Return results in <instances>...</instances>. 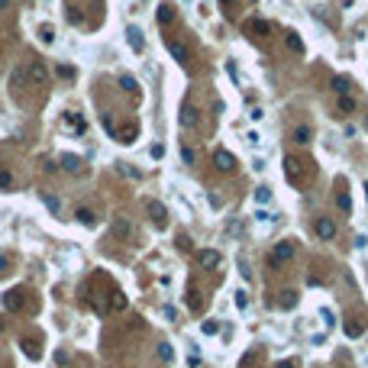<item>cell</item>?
<instances>
[{
	"mask_svg": "<svg viewBox=\"0 0 368 368\" xmlns=\"http://www.w3.org/2000/svg\"><path fill=\"white\" fill-rule=\"evenodd\" d=\"M294 242L291 239H281V242H275V249H271V255H268V265L271 268H281L284 262H291L294 259Z\"/></svg>",
	"mask_w": 368,
	"mask_h": 368,
	"instance_id": "cell-1",
	"label": "cell"
},
{
	"mask_svg": "<svg viewBox=\"0 0 368 368\" xmlns=\"http://www.w3.org/2000/svg\"><path fill=\"white\" fill-rule=\"evenodd\" d=\"M220 252L216 249H200L197 255H194V262H197V268H204V271H213V268H220Z\"/></svg>",
	"mask_w": 368,
	"mask_h": 368,
	"instance_id": "cell-2",
	"label": "cell"
},
{
	"mask_svg": "<svg viewBox=\"0 0 368 368\" xmlns=\"http://www.w3.org/2000/svg\"><path fill=\"white\" fill-rule=\"evenodd\" d=\"M26 78H29V87H42L49 81V71H46V65L42 61H26Z\"/></svg>",
	"mask_w": 368,
	"mask_h": 368,
	"instance_id": "cell-3",
	"label": "cell"
},
{
	"mask_svg": "<svg viewBox=\"0 0 368 368\" xmlns=\"http://www.w3.org/2000/svg\"><path fill=\"white\" fill-rule=\"evenodd\" d=\"M145 210H149V216H152L155 226H165V220H168V210H165V204H159V200H152V197H145Z\"/></svg>",
	"mask_w": 368,
	"mask_h": 368,
	"instance_id": "cell-4",
	"label": "cell"
},
{
	"mask_svg": "<svg viewBox=\"0 0 368 368\" xmlns=\"http://www.w3.org/2000/svg\"><path fill=\"white\" fill-rule=\"evenodd\" d=\"M313 233H317V236H320L323 242H329L333 236H336V223H333L329 216H320V220L313 223Z\"/></svg>",
	"mask_w": 368,
	"mask_h": 368,
	"instance_id": "cell-5",
	"label": "cell"
},
{
	"mask_svg": "<svg viewBox=\"0 0 368 368\" xmlns=\"http://www.w3.org/2000/svg\"><path fill=\"white\" fill-rule=\"evenodd\" d=\"M23 304H26V297H23L20 287H10V291L4 294V307H7V310H23Z\"/></svg>",
	"mask_w": 368,
	"mask_h": 368,
	"instance_id": "cell-6",
	"label": "cell"
},
{
	"mask_svg": "<svg viewBox=\"0 0 368 368\" xmlns=\"http://www.w3.org/2000/svg\"><path fill=\"white\" fill-rule=\"evenodd\" d=\"M126 42H129V49H133V52H142L145 49L142 29H139V26H126Z\"/></svg>",
	"mask_w": 368,
	"mask_h": 368,
	"instance_id": "cell-7",
	"label": "cell"
},
{
	"mask_svg": "<svg viewBox=\"0 0 368 368\" xmlns=\"http://www.w3.org/2000/svg\"><path fill=\"white\" fill-rule=\"evenodd\" d=\"M165 49H168V55L174 58V61H181V65H188V49L181 46V42H174V39H165Z\"/></svg>",
	"mask_w": 368,
	"mask_h": 368,
	"instance_id": "cell-8",
	"label": "cell"
},
{
	"mask_svg": "<svg viewBox=\"0 0 368 368\" xmlns=\"http://www.w3.org/2000/svg\"><path fill=\"white\" fill-rule=\"evenodd\" d=\"M213 165H216L220 171H233V168H236V159H233V152H226V149H216Z\"/></svg>",
	"mask_w": 368,
	"mask_h": 368,
	"instance_id": "cell-9",
	"label": "cell"
},
{
	"mask_svg": "<svg viewBox=\"0 0 368 368\" xmlns=\"http://www.w3.org/2000/svg\"><path fill=\"white\" fill-rule=\"evenodd\" d=\"M245 29L255 32V36H268V32H271V23L268 20H259V16H249V20H245Z\"/></svg>",
	"mask_w": 368,
	"mask_h": 368,
	"instance_id": "cell-10",
	"label": "cell"
},
{
	"mask_svg": "<svg viewBox=\"0 0 368 368\" xmlns=\"http://www.w3.org/2000/svg\"><path fill=\"white\" fill-rule=\"evenodd\" d=\"M113 233H117L120 239H133V223H129L126 216H113Z\"/></svg>",
	"mask_w": 368,
	"mask_h": 368,
	"instance_id": "cell-11",
	"label": "cell"
},
{
	"mask_svg": "<svg viewBox=\"0 0 368 368\" xmlns=\"http://www.w3.org/2000/svg\"><path fill=\"white\" fill-rule=\"evenodd\" d=\"M284 174H287V181H291V184H297V181H301V162H297V159H284Z\"/></svg>",
	"mask_w": 368,
	"mask_h": 368,
	"instance_id": "cell-12",
	"label": "cell"
},
{
	"mask_svg": "<svg viewBox=\"0 0 368 368\" xmlns=\"http://www.w3.org/2000/svg\"><path fill=\"white\" fill-rule=\"evenodd\" d=\"M10 87H29V78H26V65L13 68V75H10Z\"/></svg>",
	"mask_w": 368,
	"mask_h": 368,
	"instance_id": "cell-13",
	"label": "cell"
},
{
	"mask_svg": "<svg viewBox=\"0 0 368 368\" xmlns=\"http://www.w3.org/2000/svg\"><path fill=\"white\" fill-rule=\"evenodd\" d=\"M349 87H352V81H349L346 75H336V78H333V91H336L339 97H346V94H349Z\"/></svg>",
	"mask_w": 368,
	"mask_h": 368,
	"instance_id": "cell-14",
	"label": "cell"
},
{
	"mask_svg": "<svg viewBox=\"0 0 368 368\" xmlns=\"http://www.w3.org/2000/svg\"><path fill=\"white\" fill-rule=\"evenodd\" d=\"M75 216H78V223H81V226H91V230L97 226V216H94V210H87V207H81Z\"/></svg>",
	"mask_w": 368,
	"mask_h": 368,
	"instance_id": "cell-15",
	"label": "cell"
},
{
	"mask_svg": "<svg viewBox=\"0 0 368 368\" xmlns=\"http://www.w3.org/2000/svg\"><path fill=\"white\" fill-rule=\"evenodd\" d=\"M310 139H313V129H310V126H297V129H294V142H297V145H307Z\"/></svg>",
	"mask_w": 368,
	"mask_h": 368,
	"instance_id": "cell-16",
	"label": "cell"
},
{
	"mask_svg": "<svg viewBox=\"0 0 368 368\" xmlns=\"http://www.w3.org/2000/svg\"><path fill=\"white\" fill-rule=\"evenodd\" d=\"M120 142H123V145L136 142V126H133V123H126V126H120Z\"/></svg>",
	"mask_w": 368,
	"mask_h": 368,
	"instance_id": "cell-17",
	"label": "cell"
},
{
	"mask_svg": "<svg viewBox=\"0 0 368 368\" xmlns=\"http://www.w3.org/2000/svg\"><path fill=\"white\" fill-rule=\"evenodd\" d=\"M61 168H65V171H78V168H81V159H78V155H61Z\"/></svg>",
	"mask_w": 368,
	"mask_h": 368,
	"instance_id": "cell-18",
	"label": "cell"
},
{
	"mask_svg": "<svg viewBox=\"0 0 368 368\" xmlns=\"http://www.w3.org/2000/svg\"><path fill=\"white\" fill-rule=\"evenodd\" d=\"M174 20V7L171 4H159V23L165 26V23H171Z\"/></svg>",
	"mask_w": 368,
	"mask_h": 368,
	"instance_id": "cell-19",
	"label": "cell"
},
{
	"mask_svg": "<svg viewBox=\"0 0 368 368\" xmlns=\"http://www.w3.org/2000/svg\"><path fill=\"white\" fill-rule=\"evenodd\" d=\"M120 87H123L126 94H136V91H139V84H136L133 75H120Z\"/></svg>",
	"mask_w": 368,
	"mask_h": 368,
	"instance_id": "cell-20",
	"label": "cell"
},
{
	"mask_svg": "<svg viewBox=\"0 0 368 368\" xmlns=\"http://www.w3.org/2000/svg\"><path fill=\"white\" fill-rule=\"evenodd\" d=\"M284 307V310H294L297 307V291H281V301H278Z\"/></svg>",
	"mask_w": 368,
	"mask_h": 368,
	"instance_id": "cell-21",
	"label": "cell"
},
{
	"mask_svg": "<svg viewBox=\"0 0 368 368\" xmlns=\"http://www.w3.org/2000/svg\"><path fill=\"white\" fill-rule=\"evenodd\" d=\"M65 16H68V23H71V26H81V23H84L81 7H68V10H65Z\"/></svg>",
	"mask_w": 368,
	"mask_h": 368,
	"instance_id": "cell-22",
	"label": "cell"
},
{
	"mask_svg": "<svg viewBox=\"0 0 368 368\" xmlns=\"http://www.w3.org/2000/svg\"><path fill=\"white\" fill-rule=\"evenodd\" d=\"M39 197H42V204H46V207L52 210V213H55V216H58V210H61V207H58V197H52V194H49V191H39Z\"/></svg>",
	"mask_w": 368,
	"mask_h": 368,
	"instance_id": "cell-23",
	"label": "cell"
},
{
	"mask_svg": "<svg viewBox=\"0 0 368 368\" xmlns=\"http://www.w3.org/2000/svg\"><path fill=\"white\" fill-rule=\"evenodd\" d=\"M197 123V110H191V107H184V113H181V126L184 129H191Z\"/></svg>",
	"mask_w": 368,
	"mask_h": 368,
	"instance_id": "cell-24",
	"label": "cell"
},
{
	"mask_svg": "<svg viewBox=\"0 0 368 368\" xmlns=\"http://www.w3.org/2000/svg\"><path fill=\"white\" fill-rule=\"evenodd\" d=\"M39 39L46 42V46H52V42H55V29H52L49 23H42V26H39Z\"/></svg>",
	"mask_w": 368,
	"mask_h": 368,
	"instance_id": "cell-25",
	"label": "cell"
},
{
	"mask_svg": "<svg viewBox=\"0 0 368 368\" xmlns=\"http://www.w3.org/2000/svg\"><path fill=\"white\" fill-rule=\"evenodd\" d=\"M200 291H197V287H191V291H188V307H191V310H200V307H204V297H197Z\"/></svg>",
	"mask_w": 368,
	"mask_h": 368,
	"instance_id": "cell-26",
	"label": "cell"
},
{
	"mask_svg": "<svg viewBox=\"0 0 368 368\" xmlns=\"http://www.w3.org/2000/svg\"><path fill=\"white\" fill-rule=\"evenodd\" d=\"M110 304H113V310H126V294H123V291H113L110 294Z\"/></svg>",
	"mask_w": 368,
	"mask_h": 368,
	"instance_id": "cell-27",
	"label": "cell"
},
{
	"mask_svg": "<svg viewBox=\"0 0 368 368\" xmlns=\"http://www.w3.org/2000/svg\"><path fill=\"white\" fill-rule=\"evenodd\" d=\"M65 123H68V126L75 129V133H84V123L78 120V113H65Z\"/></svg>",
	"mask_w": 368,
	"mask_h": 368,
	"instance_id": "cell-28",
	"label": "cell"
},
{
	"mask_svg": "<svg viewBox=\"0 0 368 368\" xmlns=\"http://www.w3.org/2000/svg\"><path fill=\"white\" fill-rule=\"evenodd\" d=\"M287 49H291V52H304V42H301L297 32H287Z\"/></svg>",
	"mask_w": 368,
	"mask_h": 368,
	"instance_id": "cell-29",
	"label": "cell"
},
{
	"mask_svg": "<svg viewBox=\"0 0 368 368\" xmlns=\"http://www.w3.org/2000/svg\"><path fill=\"white\" fill-rule=\"evenodd\" d=\"M159 358H162V362H174V349L168 343H162L159 346Z\"/></svg>",
	"mask_w": 368,
	"mask_h": 368,
	"instance_id": "cell-30",
	"label": "cell"
},
{
	"mask_svg": "<svg viewBox=\"0 0 368 368\" xmlns=\"http://www.w3.org/2000/svg\"><path fill=\"white\" fill-rule=\"evenodd\" d=\"M55 75L61 78V81H71V78H75V68H71V65H58Z\"/></svg>",
	"mask_w": 368,
	"mask_h": 368,
	"instance_id": "cell-31",
	"label": "cell"
},
{
	"mask_svg": "<svg viewBox=\"0 0 368 368\" xmlns=\"http://www.w3.org/2000/svg\"><path fill=\"white\" fill-rule=\"evenodd\" d=\"M336 204H339V210H343V213H352V197H349V194H339Z\"/></svg>",
	"mask_w": 368,
	"mask_h": 368,
	"instance_id": "cell-32",
	"label": "cell"
},
{
	"mask_svg": "<svg viewBox=\"0 0 368 368\" xmlns=\"http://www.w3.org/2000/svg\"><path fill=\"white\" fill-rule=\"evenodd\" d=\"M352 110H355V100L349 97V94H346V97H339V113H352Z\"/></svg>",
	"mask_w": 368,
	"mask_h": 368,
	"instance_id": "cell-33",
	"label": "cell"
},
{
	"mask_svg": "<svg viewBox=\"0 0 368 368\" xmlns=\"http://www.w3.org/2000/svg\"><path fill=\"white\" fill-rule=\"evenodd\" d=\"M117 168H120L123 174H129V178H142V171H136L133 165H126V162H117Z\"/></svg>",
	"mask_w": 368,
	"mask_h": 368,
	"instance_id": "cell-34",
	"label": "cell"
},
{
	"mask_svg": "<svg viewBox=\"0 0 368 368\" xmlns=\"http://www.w3.org/2000/svg\"><path fill=\"white\" fill-rule=\"evenodd\" d=\"M362 333H365V326H362V323H346V336H362Z\"/></svg>",
	"mask_w": 368,
	"mask_h": 368,
	"instance_id": "cell-35",
	"label": "cell"
},
{
	"mask_svg": "<svg viewBox=\"0 0 368 368\" xmlns=\"http://www.w3.org/2000/svg\"><path fill=\"white\" fill-rule=\"evenodd\" d=\"M0 188H4V191H10V188H13V174H10V171H4V168H0Z\"/></svg>",
	"mask_w": 368,
	"mask_h": 368,
	"instance_id": "cell-36",
	"label": "cell"
},
{
	"mask_svg": "<svg viewBox=\"0 0 368 368\" xmlns=\"http://www.w3.org/2000/svg\"><path fill=\"white\" fill-rule=\"evenodd\" d=\"M255 200H259V204H268V200H271V188H255Z\"/></svg>",
	"mask_w": 368,
	"mask_h": 368,
	"instance_id": "cell-37",
	"label": "cell"
},
{
	"mask_svg": "<svg viewBox=\"0 0 368 368\" xmlns=\"http://www.w3.org/2000/svg\"><path fill=\"white\" fill-rule=\"evenodd\" d=\"M23 352H26V358H39V349H36V343H29V339L23 343Z\"/></svg>",
	"mask_w": 368,
	"mask_h": 368,
	"instance_id": "cell-38",
	"label": "cell"
},
{
	"mask_svg": "<svg viewBox=\"0 0 368 368\" xmlns=\"http://www.w3.org/2000/svg\"><path fill=\"white\" fill-rule=\"evenodd\" d=\"M236 307H239V310L249 307V294H245V291H236Z\"/></svg>",
	"mask_w": 368,
	"mask_h": 368,
	"instance_id": "cell-39",
	"label": "cell"
},
{
	"mask_svg": "<svg viewBox=\"0 0 368 368\" xmlns=\"http://www.w3.org/2000/svg\"><path fill=\"white\" fill-rule=\"evenodd\" d=\"M239 275L245 278V281H249V278H252V268H249V262H239Z\"/></svg>",
	"mask_w": 368,
	"mask_h": 368,
	"instance_id": "cell-40",
	"label": "cell"
},
{
	"mask_svg": "<svg viewBox=\"0 0 368 368\" xmlns=\"http://www.w3.org/2000/svg\"><path fill=\"white\" fill-rule=\"evenodd\" d=\"M181 159H184V165H194V152H191V149H181Z\"/></svg>",
	"mask_w": 368,
	"mask_h": 368,
	"instance_id": "cell-41",
	"label": "cell"
},
{
	"mask_svg": "<svg viewBox=\"0 0 368 368\" xmlns=\"http://www.w3.org/2000/svg\"><path fill=\"white\" fill-rule=\"evenodd\" d=\"M7 262H10V259H7L4 252H0V275H4V271H7Z\"/></svg>",
	"mask_w": 368,
	"mask_h": 368,
	"instance_id": "cell-42",
	"label": "cell"
},
{
	"mask_svg": "<svg viewBox=\"0 0 368 368\" xmlns=\"http://www.w3.org/2000/svg\"><path fill=\"white\" fill-rule=\"evenodd\" d=\"M275 368H294V362H278Z\"/></svg>",
	"mask_w": 368,
	"mask_h": 368,
	"instance_id": "cell-43",
	"label": "cell"
},
{
	"mask_svg": "<svg viewBox=\"0 0 368 368\" xmlns=\"http://www.w3.org/2000/svg\"><path fill=\"white\" fill-rule=\"evenodd\" d=\"M7 7H10V0H0V10H7Z\"/></svg>",
	"mask_w": 368,
	"mask_h": 368,
	"instance_id": "cell-44",
	"label": "cell"
},
{
	"mask_svg": "<svg viewBox=\"0 0 368 368\" xmlns=\"http://www.w3.org/2000/svg\"><path fill=\"white\" fill-rule=\"evenodd\" d=\"M220 4H223V7H233V4H236V0H220Z\"/></svg>",
	"mask_w": 368,
	"mask_h": 368,
	"instance_id": "cell-45",
	"label": "cell"
},
{
	"mask_svg": "<svg viewBox=\"0 0 368 368\" xmlns=\"http://www.w3.org/2000/svg\"><path fill=\"white\" fill-rule=\"evenodd\" d=\"M4 326H7V323H4V317H0V333H4Z\"/></svg>",
	"mask_w": 368,
	"mask_h": 368,
	"instance_id": "cell-46",
	"label": "cell"
},
{
	"mask_svg": "<svg viewBox=\"0 0 368 368\" xmlns=\"http://www.w3.org/2000/svg\"><path fill=\"white\" fill-rule=\"evenodd\" d=\"M365 197H368V184H365Z\"/></svg>",
	"mask_w": 368,
	"mask_h": 368,
	"instance_id": "cell-47",
	"label": "cell"
},
{
	"mask_svg": "<svg viewBox=\"0 0 368 368\" xmlns=\"http://www.w3.org/2000/svg\"><path fill=\"white\" fill-rule=\"evenodd\" d=\"M365 129H368V120H365Z\"/></svg>",
	"mask_w": 368,
	"mask_h": 368,
	"instance_id": "cell-48",
	"label": "cell"
}]
</instances>
